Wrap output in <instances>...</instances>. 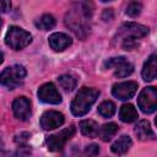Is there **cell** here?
<instances>
[{
    "label": "cell",
    "mask_w": 157,
    "mask_h": 157,
    "mask_svg": "<svg viewBox=\"0 0 157 157\" xmlns=\"http://www.w3.org/2000/svg\"><path fill=\"white\" fill-rule=\"evenodd\" d=\"M92 4L90 1L74 5L65 16V23L80 38H86L90 32V20L92 17Z\"/></svg>",
    "instance_id": "6da1fadb"
},
{
    "label": "cell",
    "mask_w": 157,
    "mask_h": 157,
    "mask_svg": "<svg viewBox=\"0 0 157 157\" xmlns=\"http://www.w3.org/2000/svg\"><path fill=\"white\" fill-rule=\"evenodd\" d=\"M99 96V91L96 88L83 87L81 88L77 94L75 96L74 101L71 102V112L75 117H82L88 113L93 103L97 101Z\"/></svg>",
    "instance_id": "7a4b0ae2"
},
{
    "label": "cell",
    "mask_w": 157,
    "mask_h": 157,
    "mask_svg": "<svg viewBox=\"0 0 157 157\" xmlns=\"http://www.w3.org/2000/svg\"><path fill=\"white\" fill-rule=\"evenodd\" d=\"M32 42V36L29 32L22 29L17 26H11L5 36V43L10 48L15 50H20L25 47H27Z\"/></svg>",
    "instance_id": "3957f363"
},
{
    "label": "cell",
    "mask_w": 157,
    "mask_h": 157,
    "mask_svg": "<svg viewBox=\"0 0 157 157\" xmlns=\"http://www.w3.org/2000/svg\"><path fill=\"white\" fill-rule=\"evenodd\" d=\"M26 69L22 65H12L0 74V83L10 90L20 86L26 77Z\"/></svg>",
    "instance_id": "277c9868"
},
{
    "label": "cell",
    "mask_w": 157,
    "mask_h": 157,
    "mask_svg": "<svg viewBox=\"0 0 157 157\" xmlns=\"http://www.w3.org/2000/svg\"><path fill=\"white\" fill-rule=\"evenodd\" d=\"M137 104L139 108L146 113V114H151L157 109V90L153 86L150 87H145L139 97H137Z\"/></svg>",
    "instance_id": "5b68a950"
},
{
    "label": "cell",
    "mask_w": 157,
    "mask_h": 157,
    "mask_svg": "<svg viewBox=\"0 0 157 157\" xmlns=\"http://www.w3.org/2000/svg\"><path fill=\"white\" fill-rule=\"evenodd\" d=\"M75 132H76L75 125H70V126L63 129L60 132L48 136L47 140H45L48 148H49L50 151H54V152L63 150V147L65 146V144L75 135Z\"/></svg>",
    "instance_id": "8992f818"
},
{
    "label": "cell",
    "mask_w": 157,
    "mask_h": 157,
    "mask_svg": "<svg viewBox=\"0 0 157 157\" xmlns=\"http://www.w3.org/2000/svg\"><path fill=\"white\" fill-rule=\"evenodd\" d=\"M148 33V28L146 26L135 23V22H128L124 23L119 31L117 37L119 39H139L141 37H145Z\"/></svg>",
    "instance_id": "52a82bcc"
},
{
    "label": "cell",
    "mask_w": 157,
    "mask_h": 157,
    "mask_svg": "<svg viewBox=\"0 0 157 157\" xmlns=\"http://www.w3.org/2000/svg\"><path fill=\"white\" fill-rule=\"evenodd\" d=\"M105 66L108 69H114V75L117 77H126L134 71V65L123 56L109 59L105 63Z\"/></svg>",
    "instance_id": "ba28073f"
},
{
    "label": "cell",
    "mask_w": 157,
    "mask_h": 157,
    "mask_svg": "<svg viewBox=\"0 0 157 157\" xmlns=\"http://www.w3.org/2000/svg\"><path fill=\"white\" fill-rule=\"evenodd\" d=\"M137 91V83L134 81H124L113 85L112 93L115 98L120 101H126L134 97V94Z\"/></svg>",
    "instance_id": "9c48e42d"
},
{
    "label": "cell",
    "mask_w": 157,
    "mask_h": 157,
    "mask_svg": "<svg viewBox=\"0 0 157 157\" xmlns=\"http://www.w3.org/2000/svg\"><path fill=\"white\" fill-rule=\"evenodd\" d=\"M38 98L39 101H42L43 103L47 104H59L61 102V96L59 93V91L56 90V87L52 83H44L38 88Z\"/></svg>",
    "instance_id": "30bf717a"
},
{
    "label": "cell",
    "mask_w": 157,
    "mask_h": 157,
    "mask_svg": "<svg viewBox=\"0 0 157 157\" xmlns=\"http://www.w3.org/2000/svg\"><path fill=\"white\" fill-rule=\"evenodd\" d=\"M65 121L64 115L56 110H48L40 118V126L44 130H53L61 126Z\"/></svg>",
    "instance_id": "8fae6325"
},
{
    "label": "cell",
    "mask_w": 157,
    "mask_h": 157,
    "mask_svg": "<svg viewBox=\"0 0 157 157\" xmlns=\"http://www.w3.org/2000/svg\"><path fill=\"white\" fill-rule=\"evenodd\" d=\"M12 110L17 119L25 121L31 115V102L27 97H17L12 103Z\"/></svg>",
    "instance_id": "7c38bea8"
},
{
    "label": "cell",
    "mask_w": 157,
    "mask_h": 157,
    "mask_svg": "<svg viewBox=\"0 0 157 157\" xmlns=\"http://www.w3.org/2000/svg\"><path fill=\"white\" fill-rule=\"evenodd\" d=\"M71 44H72V39L65 33L55 32L49 37V45L55 52H63L66 48H69Z\"/></svg>",
    "instance_id": "4fadbf2b"
},
{
    "label": "cell",
    "mask_w": 157,
    "mask_h": 157,
    "mask_svg": "<svg viewBox=\"0 0 157 157\" xmlns=\"http://www.w3.org/2000/svg\"><path fill=\"white\" fill-rule=\"evenodd\" d=\"M157 76V56L152 54L142 67V78L145 81H153Z\"/></svg>",
    "instance_id": "5bb4252c"
},
{
    "label": "cell",
    "mask_w": 157,
    "mask_h": 157,
    "mask_svg": "<svg viewBox=\"0 0 157 157\" xmlns=\"http://www.w3.org/2000/svg\"><path fill=\"white\" fill-rule=\"evenodd\" d=\"M135 134L140 140H155V132L147 120H141L136 124Z\"/></svg>",
    "instance_id": "9a60e30c"
},
{
    "label": "cell",
    "mask_w": 157,
    "mask_h": 157,
    "mask_svg": "<svg viewBox=\"0 0 157 157\" xmlns=\"http://www.w3.org/2000/svg\"><path fill=\"white\" fill-rule=\"evenodd\" d=\"M131 145H132L131 139L126 135H123L112 145V152L115 155H124L125 152L129 151Z\"/></svg>",
    "instance_id": "2e32d148"
},
{
    "label": "cell",
    "mask_w": 157,
    "mask_h": 157,
    "mask_svg": "<svg viewBox=\"0 0 157 157\" xmlns=\"http://www.w3.org/2000/svg\"><path fill=\"white\" fill-rule=\"evenodd\" d=\"M119 117L124 123H132L139 118L137 110L132 104H123L119 110Z\"/></svg>",
    "instance_id": "e0dca14e"
},
{
    "label": "cell",
    "mask_w": 157,
    "mask_h": 157,
    "mask_svg": "<svg viewBox=\"0 0 157 157\" xmlns=\"http://www.w3.org/2000/svg\"><path fill=\"white\" fill-rule=\"evenodd\" d=\"M80 130H81V132H82L85 136L96 137V136L98 135L99 126H98V124H97L94 120L86 119V120H82V121L80 123Z\"/></svg>",
    "instance_id": "ac0fdd59"
},
{
    "label": "cell",
    "mask_w": 157,
    "mask_h": 157,
    "mask_svg": "<svg viewBox=\"0 0 157 157\" xmlns=\"http://www.w3.org/2000/svg\"><path fill=\"white\" fill-rule=\"evenodd\" d=\"M118 130H119V126L115 123H108L102 125V128L98 130V135L103 141H109L115 136Z\"/></svg>",
    "instance_id": "d6986e66"
},
{
    "label": "cell",
    "mask_w": 157,
    "mask_h": 157,
    "mask_svg": "<svg viewBox=\"0 0 157 157\" xmlns=\"http://www.w3.org/2000/svg\"><path fill=\"white\" fill-rule=\"evenodd\" d=\"M34 25H36L37 28H39L42 31H48V29H52L55 26V18L53 17V15L45 13V15H42L34 22Z\"/></svg>",
    "instance_id": "ffe728a7"
},
{
    "label": "cell",
    "mask_w": 157,
    "mask_h": 157,
    "mask_svg": "<svg viewBox=\"0 0 157 157\" xmlns=\"http://www.w3.org/2000/svg\"><path fill=\"white\" fill-rule=\"evenodd\" d=\"M115 110H117V107H115V104H114L113 102H110V101H104V102H102V103L99 104V107H98V113H99L103 118H110V117H113L114 113H115Z\"/></svg>",
    "instance_id": "44dd1931"
},
{
    "label": "cell",
    "mask_w": 157,
    "mask_h": 157,
    "mask_svg": "<svg viewBox=\"0 0 157 157\" xmlns=\"http://www.w3.org/2000/svg\"><path fill=\"white\" fill-rule=\"evenodd\" d=\"M59 85L61 86V88H64L65 91H72L75 87H76V83H77V80L75 76L72 75H61L59 78Z\"/></svg>",
    "instance_id": "7402d4cb"
},
{
    "label": "cell",
    "mask_w": 157,
    "mask_h": 157,
    "mask_svg": "<svg viewBox=\"0 0 157 157\" xmlns=\"http://www.w3.org/2000/svg\"><path fill=\"white\" fill-rule=\"evenodd\" d=\"M141 9H142V6H141L140 2H136V1L135 2H131L128 6V9H126V15H129L130 17H136V16L140 15Z\"/></svg>",
    "instance_id": "603a6c76"
},
{
    "label": "cell",
    "mask_w": 157,
    "mask_h": 157,
    "mask_svg": "<svg viewBox=\"0 0 157 157\" xmlns=\"http://www.w3.org/2000/svg\"><path fill=\"white\" fill-rule=\"evenodd\" d=\"M98 152H99L98 145H94V144H92V145L87 146V147H86V150H85V153H86V155H88V156H96V155H98Z\"/></svg>",
    "instance_id": "cb8c5ba5"
},
{
    "label": "cell",
    "mask_w": 157,
    "mask_h": 157,
    "mask_svg": "<svg viewBox=\"0 0 157 157\" xmlns=\"http://www.w3.org/2000/svg\"><path fill=\"white\" fill-rule=\"evenodd\" d=\"M11 10V0H0V12H9Z\"/></svg>",
    "instance_id": "d4e9b609"
},
{
    "label": "cell",
    "mask_w": 157,
    "mask_h": 157,
    "mask_svg": "<svg viewBox=\"0 0 157 157\" xmlns=\"http://www.w3.org/2000/svg\"><path fill=\"white\" fill-rule=\"evenodd\" d=\"M2 60H4V54H2L1 52H0V64L2 63Z\"/></svg>",
    "instance_id": "484cf974"
},
{
    "label": "cell",
    "mask_w": 157,
    "mask_h": 157,
    "mask_svg": "<svg viewBox=\"0 0 157 157\" xmlns=\"http://www.w3.org/2000/svg\"><path fill=\"white\" fill-rule=\"evenodd\" d=\"M1 26H2V21H1V18H0V29H1Z\"/></svg>",
    "instance_id": "4316f807"
},
{
    "label": "cell",
    "mask_w": 157,
    "mask_h": 157,
    "mask_svg": "<svg viewBox=\"0 0 157 157\" xmlns=\"http://www.w3.org/2000/svg\"><path fill=\"white\" fill-rule=\"evenodd\" d=\"M101 1H103V2H108V1H112V0H101Z\"/></svg>",
    "instance_id": "83f0119b"
}]
</instances>
